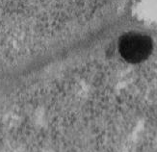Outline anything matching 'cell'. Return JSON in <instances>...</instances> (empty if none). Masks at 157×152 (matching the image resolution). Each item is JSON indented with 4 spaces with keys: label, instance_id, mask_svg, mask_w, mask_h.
Instances as JSON below:
<instances>
[{
    "label": "cell",
    "instance_id": "6da1fadb",
    "mask_svg": "<svg viewBox=\"0 0 157 152\" xmlns=\"http://www.w3.org/2000/svg\"><path fill=\"white\" fill-rule=\"evenodd\" d=\"M152 49V40L141 33H126L119 40V52L121 56L130 64H139L146 61L151 56Z\"/></svg>",
    "mask_w": 157,
    "mask_h": 152
}]
</instances>
